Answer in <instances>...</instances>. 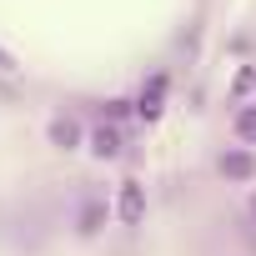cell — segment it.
I'll list each match as a JSON object with an SVG mask.
<instances>
[{"label": "cell", "mask_w": 256, "mask_h": 256, "mask_svg": "<svg viewBox=\"0 0 256 256\" xmlns=\"http://www.w3.org/2000/svg\"><path fill=\"white\" fill-rule=\"evenodd\" d=\"M116 216H120L126 226H136V221L146 216V191H141L136 181H120V191H116Z\"/></svg>", "instance_id": "cell-1"}, {"label": "cell", "mask_w": 256, "mask_h": 256, "mask_svg": "<svg viewBox=\"0 0 256 256\" xmlns=\"http://www.w3.org/2000/svg\"><path fill=\"white\" fill-rule=\"evenodd\" d=\"M50 141H56L60 151H76V146H80V126H76V120H56V126H50Z\"/></svg>", "instance_id": "cell-2"}, {"label": "cell", "mask_w": 256, "mask_h": 256, "mask_svg": "<svg viewBox=\"0 0 256 256\" xmlns=\"http://www.w3.org/2000/svg\"><path fill=\"white\" fill-rule=\"evenodd\" d=\"M90 151H96V156H116V151H120V131H110V126H100V131L90 136Z\"/></svg>", "instance_id": "cell-3"}, {"label": "cell", "mask_w": 256, "mask_h": 256, "mask_svg": "<svg viewBox=\"0 0 256 256\" xmlns=\"http://www.w3.org/2000/svg\"><path fill=\"white\" fill-rule=\"evenodd\" d=\"M236 141H256V106L236 110Z\"/></svg>", "instance_id": "cell-4"}, {"label": "cell", "mask_w": 256, "mask_h": 256, "mask_svg": "<svg viewBox=\"0 0 256 256\" xmlns=\"http://www.w3.org/2000/svg\"><path fill=\"white\" fill-rule=\"evenodd\" d=\"M221 166H226V176H251V171H256V166H251V156H226Z\"/></svg>", "instance_id": "cell-5"}, {"label": "cell", "mask_w": 256, "mask_h": 256, "mask_svg": "<svg viewBox=\"0 0 256 256\" xmlns=\"http://www.w3.org/2000/svg\"><path fill=\"white\" fill-rule=\"evenodd\" d=\"M251 86H256V70H251V66H246V70H241V76H236V90H251Z\"/></svg>", "instance_id": "cell-6"}]
</instances>
